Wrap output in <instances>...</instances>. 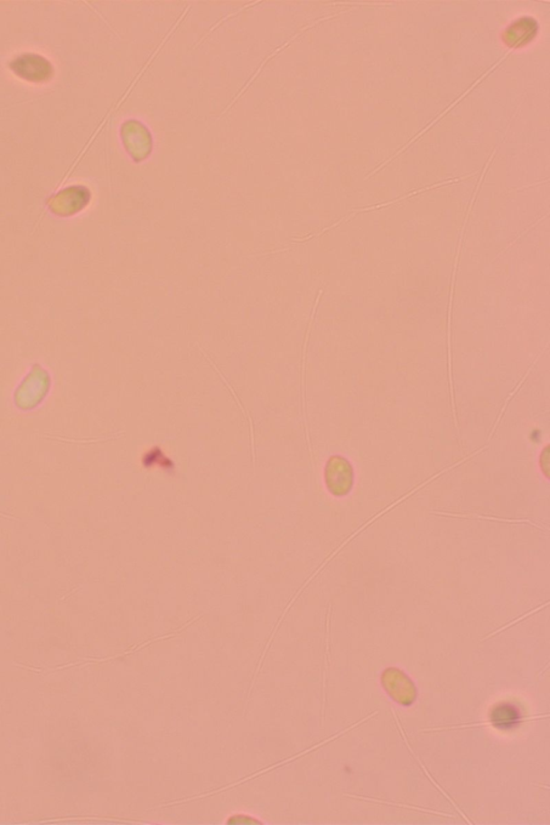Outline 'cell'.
Here are the masks:
<instances>
[{"mask_svg": "<svg viewBox=\"0 0 550 825\" xmlns=\"http://www.w3.org/2000/svg\"><path fill=\"white\" fill-rule=\"evenodd\" d=\"M88 203V199H85V196H77L76 193L72 192H62L61 195L56 197L53 202L50 204L51 212H53L59 216H71L80 211Z\"/></svg>", "mask_w": 550, "mask_h": 825, "instance_id": "3957f363", "label": "cell"}, {"mask_svg": "<svg viewBox=\"0 0 550 825\" xmlns=\"http://www.w3.org/2000/svg\"><path fill=\"white\" fill-rule=\"evenodd\" d=\"M345 796H349V798H351V799H359V800H360V801L372 802V803L384 804V805H391V806H396V807H404V808H407V810H411V811H419V812L433 813V815H439V816H444V817H451V818H452V816L450 815V813H445V812H442V811H431V810H426V808H421V807L412 806V805H407V804L391 803V802H387V801L378 800V799H373V798H365V796L350 795V794H345Z\"/></svg>", "mask_w": 550, "mask_h": 825, "instance_id": "5b68a950", "label": "cell"}, {"mask_svg": "<svg viewBox=\"0 0 550 825\" xmlns=\"http://www.w3.org/2000/svg\"><path fill=\"white\" fill-rule=\"evenodd\" d=\"M382 684L385 691L395 702L410 707L417 697L415 685L400 670L388 669L382 676Z\"/></svg>", "mask_w": 550, "mask_h": 825, "instance_id": "7a4b0ae2", "label": "cell"}, {"mask_svg": "<svg viewBox=\"0 0 550 825\" xmlns=\"http://www.w3.org/2000/svg\"><path fill=\"white\" fill-rule=\"evenodd\" d=\"M391 713H393V716H394V718H395V721H396V727H398V729H399V731H400V734H401L402 738L405 739V743H406V745L408 750H410V753L412 754V755L414 756V758H415L416 761L418 762L419 766H421L423 772L424 773V775H426V776L428 777L429 781H430L431 783H433V786H434L436 789H438V790L440 791V792H441L442 794H443V795L445 796V798H446L447 800H449V801L451 802V803H452L453 806L456 807L457 811H458L459 813H461V815L462 816V818L464 819V820H466V821H467L468 823H470V824H472L473 822L469 820L468 817H467L466 815H464V813L461 811V808H459V806L455 803V802L452 801V799L451 798V796H450L449 794H447V793L445 792L444 789L442 788V787L440 786V784L434 781V778H433V776H431V773L427 771V768L424 767L423 762H422L421 760L418 759V756H417V755H415V753H414V751L412 750V748H411V746H410V743L407 742V737H406V733L404 732V729H402V726H401L400 721H399V719H398V716L396 715L394 708H391Z\"/></svg>", "mask_w": 550, "mask_h": 825, "instance_id": "277c9868", "label": "cell"}, {"mask_svg": "<svg viewBox=\"0 0 550 825\" xmlns=\"http://www.w3.org/2000/svg\"><path fill=\"white\" fill-rule=\"evenodd\" d=\"M492 725H493V722L490 720L489 722H486V721L479 722V724L457 725V726L442 727H429V729H424L423 732H439V731H450V730H458V729H469V727H489V726H492Z\"/></svg>", "mask_w": 550, "mask_h": 825, "instance_id": "8992f818", "label": "cell"}, {"mask_svg": "<svg viewBox=\"0 0 550 825\" xmlns=\"http://www.w3.org/2000/svg\"><path fill=\"white\" fill-rule=\"evenodd\" d=\"M52 386L51 375L41 365L33 366L14 391V404L21 411H32L41 406Z\"/></svg>", "mask_w": 550, "mask_h": 825, "instance_id": "6da1fadb", "label": "cell"}]
</instances>
